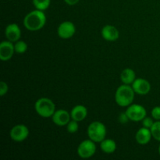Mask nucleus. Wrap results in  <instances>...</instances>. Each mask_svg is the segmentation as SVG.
<instances>
[{"mask_svg": "<svg viewBox=\"0 0 160 160\" xmlns=\"http://www.w3.org/2000/svg\"><path fill=\"white\" fill-rule=\"evenodd\" d=\"M46 23V17L43 11L36 10L31 11L27 14L23 19V25L31 31H37L42 29Z\"/></svg>", "mask_w": 160, "mask_h": 160, "instance_id": "obj_1", "label": "nucleus"}, {"mask_svg": "<svg viewBox=\"0 0 160 160\" xmlns=\"http://www.w3.org/2000/svg\"><path fill=\"white\" fill-rule=\"evenodd\" d=\"M134 91L132 86L123 84L116 91L115 100L118 106L127 107L132 104L134 98Z\"/></svg>", "mask_w": 160, "mask_h": 160, "instance_id": "obj_2", "label": "nucleus"}, {"mask_svg": "<svg viewBox=\"0 0 160 160\" xmlns=\"http://www.w3.org/2000/svg\"><path fill=\"white\" fill-rule=\"evenodd\" d=\"M36 112L44 118L52 117L56 112V106L51 99L48 98H41L34 104Z\"/></svg>", "mask_w": 160, "mask_h": 160, "instance_id": "obj_3", "label": "nucleus"}, {"mask_svg": "<svg viewBox=\"0 0 160 160\" xmlns=\"http://www.w3.org/2000/svg\"><path fill=\"white\" fill-rule=\"evenodd\" d=\"M88 135L95 143H100L106 138V126L99 121L92 122L88 128Z\"/></svg>", "mask_w": 160, "mask_h": 160, "instance_id": "obj_4", "label": "nucleus"}, {"mask_svg": "<svg viewBox=\"0 0 160 160\" xmlns=\"http://www.w3.org/2000/svg\"><path fill=\"white\" fill-rule=\"evenodd\" d=\"M96 152L95 142L91 140H84L78 145V154L82 159H88L93 156Z\"/></svg>", "mask_w": 160, "mask_h": 160, "instance_id": "obj_5", "label": "nucleus"}, {"mask_svg": "<svg viewBox=\"0 0 160 160\" xmlns=\"http://www.w3.org/2000/svg\"><path fill=\"white\" fill-rule=\"evenodd\" d=\"M125 112L127 113L130 120L134 122L142 121L147 115L145 108L138 104L130 105Z\"/></svg>", "mask_w": 160, "mask_h": 160, "instance_id": "obj_6", "label": "nucleus"}, {"mask_svg": "<svg viewBox=\"0 0 160 160\" xmlns=\"http://www.w3.org/2000/svg\"><path fill=\"white\" fill-rule=\"evenodd\" d=\"M29 135V130L25 125L18 124L10 130L9 136L12 141L16 142H22L27 139Z\"/></svg>", "mask_w": 160, "mask_h": 160, "instance_id": "obj_7", "label": "nucleus"}, {"mask_svg": "<svg viewBox=\"0 0 160 160\" xmlns=\"http://www.w3.org/2000/svg\"><path fill=\"white\" fill-rule=\"evenodd\" d=\"M76 32V27L72 22L64 21L58 27V35L62 39H68L73 37Z\"/></svg>", "mask_w": 160, "mask_h": 160, "instance_id": "obj_8", "label": "nucleus"}, {"mask_svg": "<svg viewBox=\"0 0 160 160\" xmlns=\"http://www.w3.org/2000/svg\"><path fill=\"white\" fill-rule=\"evenodd\" d=\"M15 48L14 45L10 41H3L0 44V59L2 61H8L12 57Z\"/></svg>", "mask_w": 160, "mask_h": 160, "instance_id": "obj_9", "label": "nucleus"}, {"mask_svg": "<svg viewBox=\"0 0 160 160\" xmlns=\"http://www.w3.org/2000/svg\"><path fill=\"white\" fill-rule=\"evenodd\" d=\"M131 86H132L134 92L141 95H147L149 93L150 90H151L150 83L147 80L143 79V78H136Z\"/></svg>", "mask_w": 160, "mask_h": 160, "instance_id": "obj_10", "label": "nucleus"}, {"mask_svg": "<svg viewBox=\"0 0 160 160\" xmlns=\"http://www.w3.org/2000/svg\"><path fill=\"white\" fill-rule=\"evenodd\" d=\"M53 123L57 126H66L70 121L71 116L65 109H58L52 117Z\"/></svg>", "mask_w": 160, "mask_h": 160, "instance_id": "obj_11", "label": "nucleus"}, {"mask_svg": "<svg viewBox=\"0 0 160 160\" xmlns=\"http://www.w3.org/2000/svg\"><path fill=\"white\" fill-rule=\"evenodd\" d=\"M5 36L7 40L12 42H16L20 40L21 37V31L17 23H10L5 30Z\"/></svg>", "mask_w": 160, "mask_h": 160, "instance_id": "obj_12", "label": "nucleus"}, {"mask_svg": "<svg viewBox=\"0 0 160 160\" xmlns=\"http://www.w3.org/2000/svg\"><path fill=\"white\" fill-rule=\"evenodd\" d=\"M102 36L107 42H115L119 38L118 29L112 25H106L102 29Z\"/></svg>", "mask_w": 160, "mask_h": 160, "instance_id": "obj_13", "label": "nucleus"}, {"mask_svg": "<svg viewBox=\"0 0 160 160\" xmlns=\"http://www.w3.org/2000/svg\"><path fill=\"white\" fill-rule=\"evenodd\" d=\"M152 137V132L151 130L146 128H142L137 131L135 135L136 142L139 144V145H147L151 141Z\"/></svg>", "mask_w": 160, "mask_h": 160, "instance_id": "obj_14", "label": "nucleus"}, {"mask_svg": "<svg viewBox=\"0 0 160 160\" xmlns=\"http://www.w3.org/2000/svg\"><path fill=\"white\" fill-rule=\"evenodd\" d=\"M88 115V109L85 106L82 105H78L72 109L70 112L72 120L78 122H81L86 118Z\"/></svg>", "mask_w": 160, "mask_h": 160, "instance_id": "obj_15", "label": "nucleus"}, {"mask_svg": "<svg viewBox=\"0 0 160 160\" xmlns=\"http://www.w3.org/2000/svg\"><path fill=\"white\" fill-rule=\"evenodd\" d=\"M120 79H121L122 82L125 84H133V82H134L136 79L135 72L131 68L124 69V70L121 72Z\"/></svg>", "mask_w": 160, "mask_h": 160, "instance_id": "obj_16", "label": "nucleus"}, {"mask_svg": "<svg viewBox=\"0 0 160 160\" xmlns=\"http://www.w3.org/2000/svg\"><path fill=\"white\" fill-rule=\"evenodd\" d=\"M100 148L103 152L106 154H111L117 149V144L112 139L105 138L102 142H100Z\"/></svg>", "mask_w": 160, "mask_h": 160, "instance_id": "obj_17", "label": "nucleus"}, {"mask_svg": "<svg viewBox=\"0 0 160 160\" xmlns=\"http://www.w3.org/2000/svg\"><path fill=\"white\" fill-rule=\"evenodd\" d=\"M36 9L44 11L48 9L51 3V0H32Z\"/></svg>", "mask_w": 160, "mask_h": 160, "instance_id": "obj_18", "label": "nucleus"}, {"mask_svg": "<svg viewBox=\"0 0 160 160\" xmlns=\"http://www.w3.org/2000/svg\"><path fill=\"white\" fill-rule=\"evenodd\" d=\"M151 132L152 138L158 142H160V120L155 122L151 128Z\"/></svg>", "mask_w": 160, "mask_h": 160, "instance_id": "obj_19", "label": "nucleus"}, {"mask_svg": "<svg viewBox=\"0 0 160 160\" xmlns=\"http://www.w3.org/2000/svg\"><path fill=\"white\" fill-rule=\"evenodd\" d=\"M14 48H15V52L18 54H23L28 50V45L25 43L23 41H17L14 45Z\"/></svg>", "mask_w": 160, "mask_h": 160, "instance_id": "obj_20", "label": "nucleus"}, {"mask_svg": "<svg viewBox=\"0 0 160 160\" xmlns=\"http://www.w3.org/2000/svg\"><path fill=\"white\" fill-rule=\"evenodd\" d=\"M67 131H68L69 133H71V134L76 133L77 131H78V129H79L78 122L76 121V120H74L70 121L68 123H67Z\"/></svg>", "mask_w": 160, "mask_h": 160, "instance_id": "obj_21", "label": "nucleus"}, {"mask_svg": "<svg viewBox=\"0 0 160 160\" xmlns=\"http://www.w3.org/2000/svg\"><path fill=\"white\" fill-rule=\"evenodd\" d=\"M142 126L144 127V128H148V129H151V128L152 127V125L154 124L155 122L153 121V120L152 118H150V117H145V118L143 119V120H142Z\"/></svg>", "mask_w": 160, "mask_h": 160, "instance_id": "obj_22", "label": "nucleus"}, {"mask_svg": "<svg viewBox=\"0 0 160 160\" xmlns=\"http://www.w3.org/2000/svg\"><path fill=\"white\" fill-rule=\"evenodd\" d=\"M152 117L156 120H160V106H156L152 109Z\"/></svg>", "mask_w": 160, "mask_h": 160, "instance_id": "obj_23", "label": "nucleus"}, {"mask_svg": "<svg viewBox=\"0 0 160 160\" xmlns=\"http://www.w3.org/2000/svg\"><path fill=\"white\" fill-rule=\"evenodd\" d=\"M8 92V85L6 82L4 81H1L0 82V95L1 96H4L6 93Z\"/></svg>", "mask_w": 160, "mask_h": 160, "instance_id": "obj_24", "label": "nucleus"}, {"mask_svg": "<svg viewBox=\"0 0 160 160\" xmlns=\"http://www.w3.org/2000/svg\"><path fill=\"white\" fill-rule=\"evenodd\" d=\"M119 120H120V122L121 123H127L129 121L130 119L128 118L126 112H123V113L120 114V117H119Z\"/></svg>", "mask_w": 160, "mask_h": 160, "instance_id": "obj_25", "label": "nucleus"}, {"mask_svg": "<svg viewBox=\"0 0 160 160\" xmlns=\"http://www.w3.org/2000/svg\"><path fill=\"white\" fill-rule=\"evenodd\" d=\"M64 1L69 6H74V5L78 4L80 0H64Z\"/></svg>", "mask_w": 160, "mask_h": 160, "instance_id": "obj_26", "label": "nucleus"}, {"mask_svg": "<svg viewBox=\"0 0 160 160\" xmlns=\"http://www.w3.org/2000/svg\"><path fill=\"white\" fill-rule=\"evenodd\" d=\"M159 155H160V145H159Z\"/></svg>", "mask_w": 160, "mask_h": 160, "instance_id": "obj_27", "label": "nucleus"}]
</instances>
